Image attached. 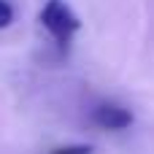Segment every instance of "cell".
<instances>
[{
    "mask_svg": "<svg viewBox=\"0 0 154 154\" xmlns=\"http://www.w3.org/2000/svg\"><path fill=\"white\" fill-rule=\"evenodd\" d=\"M41 24H43V30L54 38V43L57 46H68L70 43V38L79 32V27H81V22H79V16L73 14V8L65 3V0H49L43 8H41Z\"/></svg>",
    "mask_w": 154,
    "mask_h": 154,
    "instance_id": "1",
    "label": "cell"
},
{
    "mask_svg": "<svg viewBox=\"0 0 154 154\" xmlns=\"http://www.w3.org/2000/svg\"><path fill=\"white\" fill-rule=\"evenodd\" d=\"M92 122L100 127V130H125L133 125V114L119 106V103H100L92 108Z\"/></svg>",
    "mask_w": 154,
    "mask_h": 154,
    "instance_id": "2",
    "label": "cell"
},
{
    "mask_svg": "<svg viewBox=\"0 0 154 154\" xmlns=\"http://www.w3.org/2000/svg\"><path fill=\"white\" fill-rule=\"evenodd\" d=\"M51 154H92V146H87V143H70V146L54 149Z\"/></svg>",
    "mask_w": 154,
    "mask_h": 154,
    "instance_id": "3",
    "label": "cell"
},
{
    "mask_svg": "<svg viewBox=\"0 0 154 154\" xmlns=\"http://www.w3.org/2000/svg\"><path fill=\"white\" fill-rule=\"evenodd\" d=\"M11 22H14V8H11L8 0H0V30L8 27Z\"/></svg>",
    "mask_w": 154,
    "mask_h": 154,
    "instance_id": "4",
    "label": "cell"
}]
</instances>
